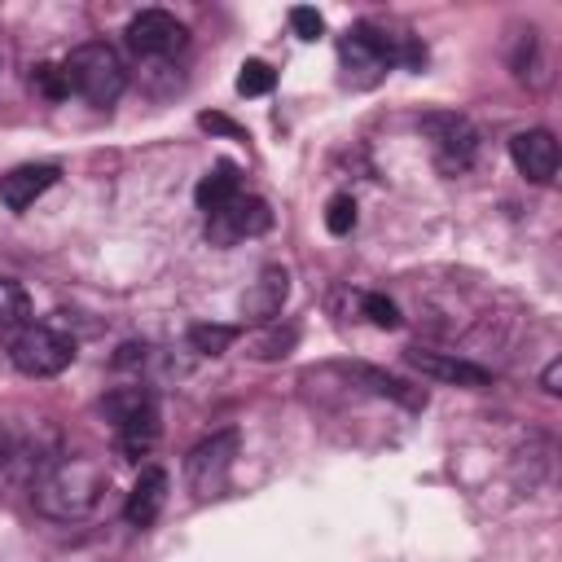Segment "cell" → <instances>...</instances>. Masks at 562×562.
Wrapping results in <instances>:
<instances>
[{
	"label": "cell",
	"mask_w": 562,
	"mask_h": 562,
	"mask_svg": "<svg viewBox=\"0 0 562 562\" xmlns=\"http://www.w3.org/2000/svg\"><path fill=\"white\" fill-rule=\"evenodd\" d=\"M110 487V474L88 457H61L35 479V509L57 522L88 518Z\"/></svg>",
	"instance_id": "obj_1"
},
{
	"label": "cell",
	"mask_w": 562,
	"mask_h": 562,
	"mask_svg": "<svg viewBox=\"0 0 562 562\" xmlns=\"http://www.w3.org/2000/svg\"><path fill=\"white\" fill-rule=\"evenodd\" d=\"M61 70H66L70 92H79L97 110L114 105L123 97V88H127V66H123L119 48H110L105 40H88V44L70 48V57L61 61Z\"/></svg>",
	"instance_id": "obj_2"
},
{
	"label": "cell",
	"mask_w": 562,
	"mask_h": 562,
	"mask_svg": "<svg viewBox=\"0 0 562 562\" xmlns=\"http://www.w3.org/2000/svg\"><path fill=\"white\" fill-rule=\"evenodd\" d=\"M400 61V40L378 31L373 22H360L351 26L342 40H338V66H342V79L351 88H373L382 83V75Z\"/></svg>",
	"instance_id": "obj_3"
},
{
	"label": "cell",
	"mask_w": 562,
	"mask_h": 562,
	"mask_svg": "<svg viewBox=\"0 0 562 562\" xmlns=\"http://www.w3.org/2000/svg\"><path fill=\"white\" fill-rule=\"evenodd\" d=\"M9 360L26 378H57L75 364V338L53 325H22L9 338Z\"/></svg>",
	"instance_id": "obj_4"
},
{
	"label": "cell",
	"mask_w": 562,
	"mask_h": 562,
	"mask_svg": "<svg viewBox=\"0 0 562 562\" xmlns=\"http://www.w3.org/2000/svg\"><path fill=\"white\" fill-rule=\"evenodd\" d=\"M422 132L430 140V158L443 176H465L479 158V127L465 114H426Z\"/></svg>",
	"instance_id": "obj_5"
},
{
	"label": "cell",
	"mask_w": 562,
	"mask_h": 562,
	"mask_svg": "<svg viewBox=\"0 0 562 562\" xmlns=\"http://www.w3.org/2000/svg\"><path fill=\"white\" fill-rule=\"evenodd\" d=\"M268 228H272V211L255 193H237L233 202H224L220 211L206 215V241L211 246H237V241L259 237Z\"/></svg>",
	"instance_id": "obj_6"
},
{
	"label": "cell",
	"mask_w": 562,
	"mask_h": 562,
	"mask_svg": "<svg viewBox=\"0 0 562 562\" xmlns=\"http://www.w3.org/2000/svg\"><path fill=\"white\" fill-rule=\"evenodd\" d=\"M237 448H241V435L237 430H215L211 439H202L189 457H184V483L198 492V496H211L224 487L233 461H237Z\"/></svg>",
	"instance_id": "obj_7"
},
{
	"label": "cell",
	"mask_w": 562,
	"mask_h": 562,
	"mask_svg": "<svg viewBox=\"0 0 562 562\" xmlns=\"http://www.w3.org/2000/svg\"><path fill=\"white\" fill-rule=\"evenodd\" d=\"M123 40H127V48H132L136 57L162 61V57H176V53L189 44V31H184V22H180L176 13H167V9H140V13L127 22Z\"/></svg>",
	"instance_id": "obj_8"
},
{
	"label": "cell",
	"mask_w": 562,
	"mask_h": 562,
	"mask_svg": "<svg viewBox=\"0 0 562 562\" xmlns=\"http://www.w3.org/2000/svg\"><path fill=\"white\" fill-rule=\"evenodd\" d=\"M404 360H408L417 373H426V378H435V382H448V386H470V391H474V386H492V369H483V364H474V360H465V356L408 347Z\"/></svg>",
	"instance_id": "obj_9"
},
{
	"label": "cell",
	"mask_w": 562,
	"mask_h": 562,
	"mask_svg": "<svg viewBox=\"0 0 562 562\" xmlns=\"http://www.w3.org/2000/svg\"><path fill=\"white\" fill-rule=\"evenodd\" d=\"M509 158H514V167H518L531 184H549V180L558 176V140H553V132H544V127L518 132V136L509 140Z\"/></svg>",
	"instance_id": "obj_10"
},
{
	"label": "cell",
	"mask_w": 562,
	"mask_h": 562,
	"mask_svg": "<svg viewBox=\"0 0 562 562\" xmlns=\"http://www.w3.org/2000/svg\"><path fill=\"white\" fill-rule=\"evenodd\" d=\"M285 294H290V272L281 263H268L255 277V285L241 294V316L255 321V325H272L285 307Z\"/></svg>",
	"instance_id": "obj_11"
},
{
	"label": "cell",
	"mask_w": 562,
	"mask_h": 562,
	"mask_svg": "<svg viewBox=\"0 0 562 562\" xmlns=\"http://www.w3.org/2000/svg\"><path fill=\"white\" fill-rule=\"evenodd\" d=\"M57 167L53 162H26V167H13L9 176H0V202L9 211H26L40 193H48L57 184Z\"/></svg>",
	"instance_id": "obj_12"
},
{
	"label": "cell",
	"mask_w": 562,
	"mask_h": 562,
	"mask_svg": "<svg viewBox=\"0 0 562 562\" xmlns=\"http://www.w3.org/2000/svg\"><path fill=\"white\" fill-rule=\"evenodd\" d=\"M162 505H167V470H162V465H145L140 479H136L132 492H127L123 518H127L132 527H149V522L162 514Z\"/></svg>",
	"instance_id": "obj_13"
},
{
	"label": "cell",
	"mask_w": 562,
	"mask_h": 562,
	"mask_svg": "<svg viewBox=\"0 0 562 562\" xmlns=\"http://www.w3.org/2000/svg\"><path fill=\"white\" fill-rule=\"evenodd\" d=\"M158 435H162V422H158V400H154L149 408H140L136 417H127V422L114 426V448H119L123 461H140V457H149V448L158 443Z\"/></svg>",
	"instance_id": "obj_14"
},
{
	"label": "cell",
	"mask_w": 562,
	"mask_h": 562,
	"mask_svg": "<svg viewBox=\"0 0 562 562\" xmlns=\"http://www.w3.org/2000/svg\"><path fill=\"white\" fill-rule=\"evenodd\" d=\"M241 193V171H237V162H215L202 180H198V189H193V202L211 215V211H220L224 202H233Z\"/></svg>",
	"instance_id": "obj_15"
},
{
	"label": "cell",
	"mask_w": 562,
	"mask_h": 562,
	"mask_svg": "<svg viewBox=\"0 0 562 562\" xmlns=\"http://www.w3.org/2000/svg\"><path fill=\"white\" fill-rule=\"evenodd\" d=\"M154 404V395H149V386H114V391H105L101 395V417L110 422V430L119 426V422H127V417H136L140 408H149Z\"/></svg>",
	"instance_id": "obj_16"
},
{
	"label": "cell",
	"mask_w": 562,
	"mask_h": 562,
	"mask_svg": "<svg viewBox=\"0 0 562 562\" xmlns=\"http://www.w3.org/2000/svg\"><path fill=\"white\" fill-rule=\"evenodd\" d=\"M294 342H299V329L294 325H263L255 338H246V356H255V360H281V356H290L294 351Z\"/></svg>",
	"instance_id": "obj_17"
},
{
	"label": "cell",
	"mask_w": 562,
	"mask_h": 562,
	"mask_svg": "<svg viewBox=\"0 0 562 562\" xmlns=\"http://www.w3.org/2000/svg\"><path fill=\"white\" fill-rule=\"evenodd\" d=\"M356 378H360V382H369L378 395H391V400H400L404 408H426V395H422V391H413L408 382H400L395 373H382V369L356 364Z\"/></svg>",
	"instance_id": "obj_18"
},
{
	"label": "cell",
	"mask_w": 562,
	"mask_h": 562,
	"mask_svg": "<svg viewBox=\"0 0 562 562\" xmlns=\"http://www.w3.org/2000/svg\"><path fill=\"white\" fill-rule=\"evenodd\" d=\"M31 316V294L22 281L0 277V329H22Z\"/></svg>",
	"instance_id": "obj_19"
},
{
	"label": "cell",
	"mask_w": 562,
	"mask_h": 562,
	"mask_svg": "<svg viewBox=\"0 0 562 562\" xmlns=\"http://www.w3.org/2000/svg\"><path fill=\"white\" fill-rule=\"evenodd\" d=\"M241 338V329L237 325H189V347L198 351V356H224L233 342Z\"/></svg>",
	"instance_id": "obj_20"
},
{
	"label": "cell",
	"mask_w": 562,
	"mask_h": 562,
	"mask_svg": "<svg viewBox=\"0 0 562 562\" xmlns=\"http://www.w3.org/2000/svg\"><path fill=\"white\" fill-rule=\"evenodd\" d=\"M31 88H35L40 97H48V101H61V97H70L66 70H61V66H53V61H44V66H35V70H31Z\"/></svg>",
	"instance_id": "obj_21"
},
{
	"label": "cell",
	"mask_w": 562,
	"mask_h": 562,
	"mask_svg": "<svg viewBox=\"0 0 562 562\" xmlns=\"http://www.w3.org/2000/svg\"><path fill=\"white\" fill-rule=\"evenodd\" d=\"M272 83H277V75H272L268 61H246L237 70V92L241 97H263V92H272Z\"/></svg>",
	"instance_id": "obj_22"
},
{
	"label": "cell",
	"mask_w": 562,
	"mask_h": 562,
	"mask_svg": "<svg viewBox=\"0 0 562 562\" xmlns=\"http://www.w3.org/2000/svg\"><path fill=\"white\" fill-rule=\"evenodd\" d=\"M325 228H329L334 237H347V233L356 228V202H351V193H334V198L325 202Z\"/></svg>",
	"instance_id": "obj_23"
},
{
	"label": "cell",
	"mask_w": 562,
	"mask_h": 562,
	"mask_svg": "<svg viewBox=\"0 0 562 562\" xmlns=\"http://www.w3.org/2000/svg\"><path fill=\"white\" fill-rule=\"evenodd\" d=\"M360 312H364L378 329H400V307H395L386 294H364V299H360Z\"/></svg>",
	"instance_id": "obj_24"
},
{
	"label": "cell",
	"mask_w": 562,
	"mask_h": 562,
	"mask_svg": "<svg viewBox=\"0 0 562 562\" xmlns=\"http://www.w3.org/2000/svg\"><path fill=\"white\" fill-rule=\"evenodd\" d=\"M290 31L299 40H321L325 35V18L316 9H307V4H299V9H290Z\"/></svg>",
	"instance_id": "obj_25"
},
{
	"label": "cell",
	"mask_w": 562,
	"mask_h": 562,
	"mask_svg": "<svg viewBox=\"0 0 562 562\" xmlns=\"http://www.w3.org/2000/svg\"><path fill=\"white\" fill-rule=\"evenodd\" d=\"M198 123H202L206 132H224V136H241V127H237V123H228L224 114H202Z\"/></svg>",
	"instance_id": "obj_26"
},
{
	"label": "cell",
	"mask_w": 562,
	"mask_h": 562,
	"mask_svg": "<svg viewBox=\"0 0 562 562\" xmlns=\"http://www.w3.org/2000/svg\"><path fill=\"white\" fill-rule=\"evenodd\" d=\"M540 386H544L549 395H558V391H562V360H549V364H544V373H540Z\"/></svg>",
	"instance_id": "obj_27"
},
{
	"label": "cell",
	"mask_w": 562,
	"mask_h": 562,
	"mask_svg": "<svg viewBox=\"0 0 562 562\" xmlns=\"http://www.w3.org/2000/svg\"><path fill=\"white\" fill-rule=\"evenodd\" d=\"M136 360H145V347H140V342H123L119 356H114L119 369H127V364H136Z\"/></svg>",
	"instance_id": "obj_28"
},
{
	"label": "cell",
	"mask_w": 562,
	"mask_h": 562,
	"mask_svg": "<svg viewBox=\"0 0 562 562\" xmlns=\"http://www.w3.org/2000/svg\"><path fill=\"white\" fill-rule=\"evenodd\" d=\"M4 461H9V435H4V426H0V470H4Z\"/></svg>",
	"instance_id": "obj_29"
}]
</instances>
